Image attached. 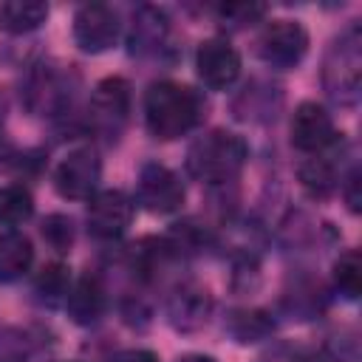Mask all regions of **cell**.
<instances>
[{
	"label": "cell",
	"instance_id": "cell-15",
	"mask_svg": "<svg viewBox=\"0 0 362 362\" xmlns=\"http://www.w3.org/2000/svg\"><path fill=\"white\" fill-rule=\"evenodd\" d=\"M48 6L40 0H11L0 6V25L8 34H25L45 23Z\"/></svg>",
	"mask_w": 362,
	"mask_h": 362
},
{
	"label": "cell",
	"instance_id": "cell-22",
	"mask_svg": "<svg viewBox=\"0 0 362 362\" xmlns=\"http://www.w3.org/2000/svg\"><path fill=\"white\" fill-rule=\"evenodd\" d=\"M42 238L54 252H68L74 243V223L68 215H48L42 221Z\"/></svg>",
	"mask_w": 362,
	"mask_h": 362
},
{
	"label": "cell",
	"instance_id": "cell-25",
	"mask_svg": "<svg viewBox=\"0 0 362 362\" xmlns=\"http://www.w3.org/2000/svg\"><path fill=\"white\" fill-rule=\"evenodd\" d=\"M348 206H351V212H359V173H354L351 178H348Z\"/></svg>",
	"mask_w": 362,
	"mask_h": 362
},
{
	"label": "cell",
	"instance_id": "cell-23",
	"mask_svg": "<svg viewBox=\"0 0 362 362\" xmlns=\"http://www.w3.org/2000/svg\"><path fill=\"white\" fill-rule=\"evenodd\" d=\"M221 20L226 23H235V25H246V23H255L266 14V6L263 3H229V6H221L218 8Z\"/></svg>",
	"mask_w": 362,
	"mask_h": 362
},
{
	"label": "cell",
	"instance_id": "cell-1",
	"mask_svg": "<svg viewBox=\"0 0 362 362\" xmlns=\"http://www.w3.org/2000/svg\"><path fill=\"white\" fill-rule=\"evenodd\" d=\"M204 116V99L189 85L178 82H153L144 93V122L147 130L161 139H178L189 133Z\"/></svg>",
	"mask_w": 362,
	"mask_h": 362
},
{
	"label": "cell",
	"instance_id": "cell-24",
	"mask_svg": "<svg viewBox=\"0 0 362 362\" xmlns=\"http://www.w3.org/2000/svg\"><path fill=\"white\" fill-rule=\"evenodd\" d=\"M113 362H158V356L153 351H124Z\"/></svg>",
	"mask_w": 362,
	"mask_h": 362
},
{
	"label": "cell",
	"instance_id": "cell-18",
	"mask_svg": "<svg viewBox=\"0 0 362 362\" xmlns=\"http://www.w3.org/2000/svg\"><path fill=\"white\" fill-rule=\"evenodd\" d=\"M31 212H34V201L25 187L11 184L0 189V223L3 226H20L31 218Z\"/></svg>",
	"mask_w": 362,
	"mask_h": 362
},
{
	"label": "cell",
	"instance_id": "cell-16",
	"mask_svg": "<svg viewBox=\"0 0 362 362\" xmlns=\"http://www.w3.org/2000/svg\"><path fill=\"white\" fill-rule=\"evenodd\" d=\"M167 34V17L161 8L153 6H141L133 14V28H130V48L133 51H147L153 45H158Z\"/></svg>",
	"mask_w": 362,
	"mask_h": 362
},
{
	"label": "cell",
	"instance_id": "cell-4",
	"mask_svg": "<svg viewBox=\"0 0 362 362\" xmlns=\"http://www.w3.org/2000/svg\"><path fill=\"white\" fill-rule=\"evenodd\" d=\"M99 175H102V164H99L96 150L76 147L54 170V187L62 198L85 201V198H93V192L99 187Z\"/></svg>",
	"mask_w": 362,
	"mask_h": 362
},
{
	"label": "cell",
	"instance_id": "cell-5",
	"mask_svg": "<svg viewBox=\"0 0 362 362\" xmlns=\"http://www.w3.org/2000/svg\"><path fill=\"white\" fill-rule=\"evenodd\" d=\"M257 51L269 65L291 68L297 65L308 51V34L294 20H274L263 28L257 40Z\"/></svg>",
	"mask_w": 362,
	"mask_h": 362
},
{
	"label": "cell",
	"instance_id": "cell-9",
	"mask_svg": "<svg viewBox=\"0 0 362 362\" xmlns=\"http://www.w3.org/2000/svg\"><path fill=\"white\" fill-rule=\"evenodd\" d=\"M337 139L331 113L317 105V102H303L297 105L294 116H291V144L303 153H320L325 147H331Z\"/></svg>",
	"mask_w": 362,
	"mask_h": 362
},
{
	"label": "cell",
	"instance_id": "cell-6",
	"mask_svg": "<svg viewBox=\"0 0 362 362\" xmlns=\"http://www.w3.org/2000/svg\"><path fill=\"white\" fill-rule=\"evenodd\" d=\"M119 37V17L105 3H85L74 14V40L85 54L107 51Z\"/></svg>",
	"mask_w": 362,
	"mask_h": 362
},
{
	"label": "cell",
	"instance_id": "cell-19",
	"mask_svg": "<svg viewBox=\"0 0 362 362\" xmlns=\"http://www.w3.org/2000/svg\"><path fill=\"white\" fill-rule=\"evenodd\" d=\"M334 283H337V288L345 297H351V300L359 297V291H362V257H359L356 249H348V252H342L337 257V263H334Z\"/></svg>",
	"mask_w": 362,
	"mask_h": 362
},
{
	"label": "cell",
	"instance_id": "cell-2",
	"mask_svg": "<svg viewBox=\"0 0 362 362\" xmlns=\"http://www.w3.org/2000/svg\"><path fill=\"white\" fill-rule=\"evenodd\" d=\"M249 147L240 136L229 130H209L206 136L195 139L187 150V170L206 184H223L240 173L246 164Z\"/></svg>",
	"mask_w": 362,
	"mask_h": 362
},
{
	"label": "cell",
	"instance_id": "cell-11",
	"mask_svg": "<svg viewBox=\"0 0 362 362\" xmlns=\"http://www.w3.org/2000/svg\"><path fill=\"white\" fill-rule=\"evenodd\" d=\"M127 110H130V85L127 79L122 76H107L102 79L96 88H93V96H90V116H93V124L102 127V130H119L127 119Z\"/></svg>",
	"mask_w": 362,
	"mask_h": 362
},
{
	"label": "cell",
	"instance_id": "cell-8",
	"mask_svg": "<svg viewBox=\"0 0 362 362\" xmlns=\"http://www.w3.org/2000/svg\"><path fill=\"white\" fill-rule=\"evenodd\" d=\"M195 68L206 88L223 90L229 88L240 74V54L221 37L204 40L195 51Z\"/></svg>",
	"mask_w": 362,
	"mask_h": 362
},
{
	"label": "cell",
	"instance_id": "cell-27",
	"mask_svg": "<svg viewBox=\"0 0 362 362\" xmlns=\"http://www.w3.org/2000/svg\"><path fill=\"white\" fill-rule=\"evenodd\" d=\"M0 136H3V122H0Z\"/></svg>",
	"mask_w": 362,
	"mask_h": 362
},
{
	"label": "cell",
	"instance_id": "cell-7",
	"mask_svg": "<svg viewBox=\"0 0 362 362\" xmlns=\"http://www.w3.org/2000/svg\"><path fill=\"white\" fill-rule=\"evenodd\" d=\"M139 204L150 212H175L184 204L181 178L164 164H144L139 175Z\"/></svg>",
	"mask_w": 362,
	"mask_h": 362
},
{
	"label": "cell",
	"instance_id": "cell-13",
	"mask_svg": "<svg viewBox=\"0 0 362 362\" xmlns=\"http://www.w3.org/2000/svg\"><path fill=\"white\" fill-rule=\"evenodd\" d=\"M65 308H68V317L76 322V325H90L99 320L102 308H105V291L99 286L96 277L85 274L76 280V286L68 291L65 297Z\"/></svg>",
	"mask_w": 362,
	"mask_h": 362
},
{
	"label": "cell",
	"instance_id": "cell-17",
	"mask_svg": "<svg viewBox=\"0 0 362 362\" xmlns=\"http://www.w3.org/2000/svg\"><path fill=\"white\" fill-rule=\"evenodd\" d=\"M300 181H303V187H305L311 195L325 198V195H331L334 187H337V167H334L331 158L314 156V158H308V161L300 167Z\"/></svg>",
	"mask_w": 362,
	"mask_h": 362
},
{
	"label": "cell",
	"instance_id": "cell-3",
	"mask_svg": "<svg viewBox=\"0 0 362 362\" xmlns=\"http://www.w3.org/2000/svg\"><path fill=\"white\" fill-rule=\"evenodd\" d=\"M362 37L359 28H348L325 59V88L337 102H354L362 79Z\"/></svg>",
	"mask_w": 362,
	"mask_h": 362
},
{
	"label": "cell",
	"instance_id": "cell-10",
	"mask_svg": "<svg viewBox=\"0 0 362 362\" xmlns=\"http://www.w3.org/2000/svg\"><path fill=\"white\" fill-rule=\"evenodd\" d=\"M133 221V201L122 189H102L88 204V226L96 238H119Z\"/></svg>",
	"mask_w": 362,
	"mask_h": 362
},
{
	"label": "cell",
	"instance_id": "cell-20",
	"mask_svg": "<svg viewBox=\"0 0 362 362\" xmlns=\"http://www.w3.org/2000/svg\"><path fill=\"white\" fill-rule=\"evenodd\" d=\"M68 286H71V274L68 266L62 263H48L37 277V291L48 303H59L62 297H68Z\"/></svg>",
	"mask_w": 362,
	"mask_h": 362
},
{
	"label": "cell",
	"instance_id": "cell-21",
	"mask_svg": "<svg viewBox=\"0 0 362 362\" xmlns=\"http://www.w3.org/2000/svg\"><path fill=\"white\" fill-rule=\"evenodd\" d=\"M229 331L240 339V342H257L272 331V320L263 311H240L232 317Z\"/></svg>",
	"mask_w": 362,
	"mask_h": 362
},
{
	"label": "cell",
	"instance_id": "cell-14",
	"mask_svg": "<svg viewBox=\"0 0 362 362\" xmlns=\"http://www.w3.org/2000/svg\"><path fill=\"white\" fill-rule=\"evenodd\" d=\"M31 260H34V249L25 235L20 232L0 235V280L3 283L23 277L31 269Z\"/></svg>",
	"mask_w": 362,
	"mask_h": 362
},
{
	"label": "cell",
	"instance_id": "cell-26",
	"mask_svg": "<svg viewBox=\"0 0 362 362\" xmlns=\"http://www.w3.org/2000/svg\"><path fill=\"white\" fill-rule=\"evenodd\" d=\"M178 362H215L212 356H204V354H187V356H181Z\"/></svg>",
	"mask_w": 362,
	"mask_h": 362
},
{
	"label": "cell",
	"instance_id": "cell-12",
	"mask_svg": "<svg viewBox=\"0 0 362 362\" xmlns=\"http://www.w3.org/2000/svg\"><path fill=\"white\" fill-rule=\"evenodd\" d=\"M212 311V297L204 286L198 283H184L173 291L170 303H167V314H170V322L178 328V331H195L206 322Z\"/></svg>",
	"mask_w": 362,
	"mask_h": 362
}]
</instances>
